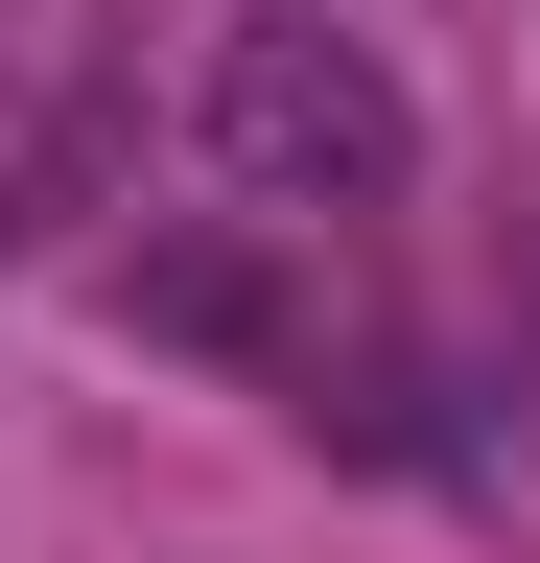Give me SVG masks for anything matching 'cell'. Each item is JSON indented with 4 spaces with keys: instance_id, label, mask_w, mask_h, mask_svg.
<instances>
[{
    "instance_id": "obj_1",
    "label": "cell",
    "mask_w": 540,
    "mask_h": 563,
    "mask_svg": "<svg viewBox=\"0 0 540 563\" xmlns=\"http://www.w3.org/2000/svg\"><path fill=\"white\" fill-rule=\"evenodd\" d=\"M212 165L283 188V211H376L399 165H423V118H399V70L353 24H306V0H258V24L212 47Z\"/></svg>"
}]
</instances>
